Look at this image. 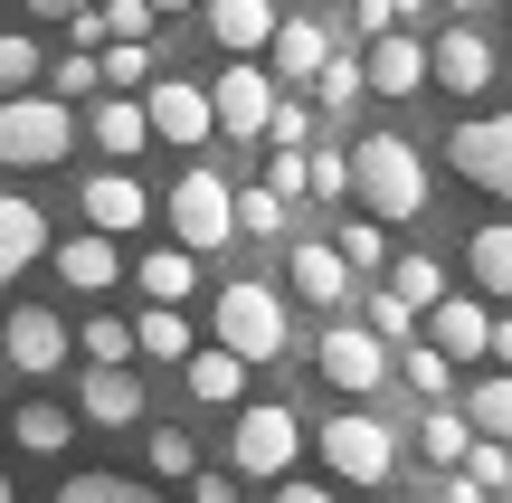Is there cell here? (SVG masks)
<instances>
[{
  "mask_svg": "<svg viewBox=\"0 0 512 503\" xmlns=\"http://www.w3.org/2000/svg\"><path fill=\"white\" fill-rule=\"evenodd\" d=\"M351 200H361V219H418L427 209V162L408 133H361L351 143Z\"/></svg>",
  "mask_w": 512,
  "mask_h": 503,
  "instance_id": "1",
  "label": "cell"
},
{
  "mask_svg": "<svg viewBox=\"0 0 512 503\" xmlns=\"http://www.w3.org/2000/svg\"><path fill=\"white\" fill-rule=\"evenodd\" d=\"M67 152H76V105H57L48 86L0 105V162L10 171H48V162H67Z\"/></svg>",
  "mask_w": 512,
  "mask_h": 503,
  "instance_id": "2",
  "label": "cell"
},
{
  "mask_svg": "<svg viewBox=\"0 0 512 503\" xmlns=\"http://www.w3.org/2000/svg\"><path fill=\"white\" fill-rule=\"evenodd\" d=\"M162 219H171V247L209 257V247H228V238H238V190H228L209 162H190L181 181H171V209H162Z\"/></svg>",
  "mask_w": 512,
  "mask_h": 503,
  "instance_id": "3",
  "label": "cell"
},
{
  "mask_svg": "<svg viewBox=\"0 0 512 503\" xmlns=\"http://www.w3.org/2000/svg\"><path fill=\"white\" fill-rule=\"evenodd\" d=\"M219 352H238V361H285L294 352V323H285V295L275 285H228L219 295Z\"/></svg>",
  "mask_w": 512,
  "mask_h": 503,
  "instance_id": "4",
  "label": "cell"
},
{
  "mask_svg": "<svg viewBox=\"0 0 512 503\" xmlns=\"http://www.w3.org/2000/svg\"><path fill=\"white\" fill-rule=\"evenodd\" d=\"M313 447H323V466L342 475V485H389V466H399V428H380L370 409H342L313 428Z\"/></svg>",
  "mask_w": 512,
  "mask_h": 503,
  "instance_id": "5",
  "label": "cell"
},
{
  "mask_svg": "<svg viewBox=\"0 0 512 503\" xmlns=\"http://www.w3.org/2000/svg\"><path fill=\"white\" fill-rule=\"evenodd\" d=\"M294 456H304V418H294L285 399L238 409V437H228V466H238V475H275V485H285Z\"/></svg>",
  "mask_w": 512,
  "mask_h": 503,
  "instance_id": "6",
  "label": "cell"
},
{
  "mask_svg": "<svg viewBox=\"0 0 512 503\" xmlns=\"http://www.w3.org/2000/svg\"><path fill=\"white\" fill-rule=\"evenodd\" d=\"M275 76H266V57H228L219 76H209V114H219V133L228 143H266V114H275Z\"/></svg>",
  "mask_w": 512,
  "mask_h": 503,
  "instance_id": "7",
  "label": "cell"
},
{
  "mask_svg": "<svg viewBox=\"0 0 512 503\" xmlns=\"http://www.w3.org/2000/svg\"><path fill=\"white\" fill-rule=\"evenodd\" d=\"M446 162L484 190V200H512V114H465L446 133Z\"/></svg>",
  "mask_w": 512,
  "mask_h": 503,
  "instance_id": "8",
  "label": "cell"
},
{
  "mask_svg": "<svg viewBox=\"0 0 512 503\" xmlns=\"http://www.w3.org/2000/svg\"><path fill=\"white\" fill-rule=\"evenodd\" d=\"M313 371H323L332 390H380L389 380V342L370 333V323H332V333L313 342Z\"/></svg>",
  "mask_w": 512,
  "mask_h": 503,
  "instance_id": "9",
  "label": "cell"
},
{
  "mask_svg": "<svg viewBox=\"0 0 512 503\" xmlns=\"http://www.w3.org/2000/svg\"><path fill=\"white\" fill-rule=\"evenodd\" d=\"M143 114H152V133H162V143H181V152H200L209 133H219V114H209V86H181V76H162V86L143 95Z\"/></svg>",
  "mask_w": 512,
  "mask_h": 503,
  "instance_id": "10",
  "label": "cell"
},
{
  "mask_svg": "<svg viewBox=\"0 0 512 503\" xmlns=\"http://www.w3.org/2000/svg\"><path fill=\"white\" fill-rule=\"evenodd\" d=\"M427 86H446V95H484L494 86V48H484L475 29H446V38H427Z\"/></svg>",
  "mask_w": 512,
  "mask_h": 503,
  "instance_id": "11",
  "label": "cell"
},
{
  "mask_svg": "<svg viewBox=\"0 0 512 503\" xmlns=\"http://www.w3.org/2000/svg\"><path fill=\"white\" fill-rule=\"evenodd\" d=\"M0 361H10V371H29V380H48L57 361H67V323H57L48 304H19L10 333H0Z\"/></svg>",
  "mask_w": 512,
  "mask_h": 503,
  "instance_id": "12",
  "label": "cell"
},
{
  "mask_svg": "<svg viewBox=\"0 0 512 503\" xmlns=\"http://www.w3.org/2000/svg\"><path fill=\"white\" fill-rule=\"evenodd\" d=\"M323 67H332V29L285 10V19H275V48H266V76H275V86H313Z\"/></svg>",
  "mask_w": 512,
  "mask_h": 503,
  "instance_id": "13",
  "label": "cell"
},
{
  "mask_svg": "<svg viewBox=\"0 0 512 503\" xmlns=\"http://www.w3.org/2000/svg\"><path fill=\"white\" fill-rule=\"evenodd\" d=\"M285 285L313 304V314H332V304L351 295V266H342V247H332V238H294V257H285Z\"/></svg>",
  "mask_w": 512,
  "mask_h": 503,
  "instance_id": "14",
  "label": "cell"
},
{
  "mask_svg": "<svg viewBox=\"0 0 512 503\" xmlns=\"http://www.w3.org/2000/svg\"><path fill=\"white\" fill-rule=\"evenodd\" d=\"M143 219H152V200H143L133 171H95V181H86V228H95V238H133Z\"/></svg>",
  "mask_w": 512,
  "mask_h": 503,
  "instance_id": "15",
  "label": "cell"
},
{
  "mask_svg": "<svg viewBox=\"0 0 512 503\" xmlns=\"http://www.w3.org/2000/svg\"><path fill=\"white\" fill-rule=\"evenodd\" d=\"M427 342L465 371V361H484V342H494V314H484L475 295H446V304H427Z\"/></svg>",
  "mask_w": 512,
  "mask_h": 503,
  "instance_id": "16",
  "label": "cell"
},
{
  "mask_svg": "<svg viewBox=\"0 0 512 503\" xmlns=\"http://www.w3.org/2000/svg\"><path fill=\"white\" fill-rule=\"evenodd\" d=\"M209 38H219V48L228 57H266L275 48V19H285V10H275V0H209Z\"/></svg>",
  "mask_w": 512,
  "mask_h": 503,
  "instance_id": "17",
  "label": "cell"
},
{
  "mask_svg": "<svg viewBox=\"0 0 512 503\" xmlns=\"http://www.w3.org/2000/svg\"><path fill=\"white\" fill-rule=\"evenodd\" d=\"M361 76H370V95H418L427 86V38H370V57H361Z\"/></svg>",
  "mask_w": 512,
  "mask_h": 503,
  "instance_id": "18",
  "label": "cell"
},
{
  "mask_svg": "<svg viewBox=\"0 0 512 503\" xmlns=\"http://www.w3.org/2000/svg\"><path fill=\"white\" fill-rule=\"evenodd\" d=\"M29 257H48V219H38V200L0 190V285H10Z\"/></svg>",
  "mask_w": 512,
  "mask_h": 503,
  "instance_id": "19",
  "label": "cell"
},
{
  "mask_svg": "<svg viewBox=\"0 0 512 503\" xmlns=\"http://www.w3.org/2000/svg\"><path fill=\"white\" fill-rule=\"evenodd\" d=\"M57 276H67L76 295H105V285L124 276V257H114V238H95V228H86V238H57Z\"/></svg>",
  "mask_w": 512,
  "mask_h": 503,
  "instance_id": "20",
  "label": "cell"
},
{
  "mask_svg": "<svg viewBox=\"0 0 512 503\" xmlns=\"http://www.w3.org/2000/svg\"><path fill=\"white\" fill-rule=\"evenodd\" d=\"M86 133H95V152H114V162H133V152L152 143V114L133 105V95H105V105L86 114Z\"/></svg>",
  "mask_w": 512,
  "mask_h": 503,
  "instance_id": "21",
  "label": "cell"
},
{
  "mask_svg": "<svg viewBox=\"0 0 512 503\" xmlns=\"http://www.w3.org/2000/svg\"><path fill=\"white\" fill-rule=\"evenodd\" d=\"M465 276H475V295H512V219L465 238Z\"/></svg>",
  "mask_w": 512,
  "mask_h": 503,
  "instance_id": "22",
  "label": "cell"
},
{
  "mask_svg": "<svg viewBox=\"0 0 512 503\" xmlns=\"http://www.w3.org/2000/svg\"><path fill=\"white\" fill-rule=\"evenodd\" d=\"M133 285H143L152 304H190V285H200V257H190V247H152V257L133 266Z\"/></svg>",
  "mask_w": 512,
  "mask_h": 503,
  "instance_id": "23",
  "label": "cell"
},
{
  "mask_svg": "<svg viewBox=\"0 0 512 503\" xmlns=\"http://www.w3.org/2000/svg\"><path fill=\"white\" fill-rule=\"evenodd\" d=\"M86 418L95 428H133L143 418V380L133 371H86Z\"/></svg>",
  "mask_w": 512,
  "mask_h": 503,
  "instance_id": "24",
  "label": "cell"
},
{
  "mask_svg": "<svg viewBox=\"0 0 512 503\" xmlns=\"http://www.w3.org/2000/svg\"><path fill=\"white\" fill-rule=\"evenodd\" d=\"M465 428L494 437V447H512V371H494V380H475V390H465Z\"/></svg>",
  "mask_w": 512,
  "mask_h": 503,
  "instance_id": "25",
  "label": "cell"
},
{
  "mask_svg": "<svg viewBox=\"0 0 512 503\" xmlns=\"http://www.w3.org/2000/svg\"><path fill=\"white\" fill-rule=\"evenodd\" d=\"M238 390H247V361H238V352H190V399L238 409Z\"/></svg>",
  "mask_w": 512,
  "mask_h": 503,
  "instance_id": "26",
  "label": "cell"
},
{
  "mask_svg": "<svg viewBox=\"0 0 512 503\" xmlns=\"http://www.w3.org/2000/svg\"><path fill=\"white\" fill-rule=\"evenodd\" d=\"M10 437H19V447H29V456H57V447H67V437H76V418L57 409V399H29V409L10 418Z\"/></svg>",
  "mask_w": 512,
  "mask_h": 503,
  "instance_id": "27",
  "label": "cell"
},
{
  "mask_svg": "<svg viewBox=\"0 0 512 503\" xmlns=\"http://www.w3.org/2000/svg\"><path fill=\"white\" fill-rule=\"evenodd\" d=\"M389 295H399V304H418V314H427V304H446L456 285H446V266H437V257H399V266H389Z\"/></svg>",
  "mask_w": 512,
  "mask_h": 503,
  "instance_id": "28",
  "label": "cell"
},
{
  "mask_svg": "<svg viewBox=\"0 0 512 503\" xmlns=\"http://www.w3.org/2000/svg\"><path fill=\"white\" fill-rule=\"evenodd\" d=\"M133 352H143V361H190V323L171 314V304H152V314L133 323Z\"/></svg>",
  "mask_w": 512,
  "mask_h": 503,
  "instance_id": "29",
  "label": "cell"
},
{
  "mask_svg": "<svg viewBox=\"0 0 512 503\" xmlns=\"http://www.w3.org/2000/svg\"><path fill=\"white\" fill-rule=\"evenodd\" d=\"M95 67H105V86H152L162 48H152V38H105V57H95Z\"/></svg>",
  "mask_w": 512,
  "mask_h": 503,
  "instance_id": "30",
  "label": "cell"
},
{
  "mask_svg": "<svg viewBox=\"0 0 512 503\" xmlns=\"http://www.w3.org/2000/svg\"><path fill=\"white\" fill-rule=\"evenodd\" d=\"M465 447H475V428H465L456 409H427V428H418V456H427V466H465Z\"/></svg>",
  "mask_w": 512,
  "mask_h": 503,
  "instance_id": "31",
  "label": "cell"
},
{
  "mask_svg": "<svg viewBox=\"0 0 512 503\" xmlns=\"http://www.w3.org/2000/svg\"><path fill=\"white\" fill-rule=\"evenodd\" d=\"M38 38H19V29H0V105H10V95H38Z\"/></svg>",
  "mask_w": 512,
  "mask_h": 503,
  "instance_id": "32",
  "label": "cell"
},
{
  "mask_svg": "<svg viewBox=\"0 0 512 503\" xmlns=\"http://www.w3.org/2000/svg\"><path fill=\"white\" fill-rule=\"evenodd\" d=\"M57 503H162L152 485H133V475H67Z\"/></svg>",
  "mask_w": 512,
  "mask_h": 503,
  "instance_id": "33",
  "label": "cell"
},
{
  "mask_svg": "<svg viewBox=\"0 0 512 503\" xmlns=\"http://www.w3.org/2000/svg\"><path fill=\"white\" fill-rule=\"evenodd\" d=\"M399 380H408V390H427V399H437V409H446V399H456V361H446L437 342H418V352L399 361Z\"/></svg>",
  "mask_w": 512,
  "mask_h": 503,
  "instance_id": "34",
  "label": "cell"
},
{
  "mask_svg": "<svg viewBox=\"0 0 512 503\" xmlns=\"http://www.w3.org/2000/svg\"><path fill=\"white\" fill-rule=\"evenodd\" d=\"M332 247H342V266H351V276H380V266H389V228H380V219H351Z\"/></svg>",
  "mask_w": 512,
  "mask_h": 503,
  "instance_id": "35",
  "label": "cell"
},
{
  "mask_svg": "<svg viewBox=\"0 0 512 503\" xmlns=\"http://www.w3.org/2000/svg\"><path fill=\"white\" fill-rule=\"evenodd\" d=\"M86 361H95V371H133V323L86 314Z\"/></svg>",
  "mask_w": 512,
  "mask_h": 503,
  "instance_id": "36",
  "label": "cell"
},
{
  "mask_svg": "<svg viewBox=\"0 0 512 503\" xmlns=\"http://www.w3.org/2000/svg\"><path fill=\"white\" fill-rule=\"evenodd\" d=\"M361 86H370V76H361V57H342V48H332V67L313 76V105H323V114H342V105H351Z\"/></svg>",
  "mask_w": 512,
  "mask_h": 503,
  "instance_id": "37",
  "label": "cell"
},
{
  "mask_svg": "<svg viewBox=\"0 0 512 503\" xmlns=\"http://www.w3.org/2000/svg\"><path fill=\"white\" fill-rule=\"evenodd\" d=\"M95 86H105V67H95L86 48H67V57L48 67V95H57V105H76V95H95Z\"/></svg>",
  "mask_w": 512,
  "mask_h": 503,
  "instance_id": "38",
  "label": "cell"
},
{
  "mask_svg": "<svg viewBox=\"0 0 512 503\" xmlns=\"http://www.w3.org/2000/svg\"><path fill=\"white\" fill-rule=\"evenodd\" d=\"M266 143H275V152H313V105L275 95V114H266Z\"/></svg>",
  "mask_w": 512,
  "mask_h": 503,
  "instance_id": "39",
  "label": "cell"
},
{
  "mask_svg": "<svg viewBox=\"0 0 512 503\" xmlns=\"http://www.w3.org/2000/svg\"><path fill=\"white\" fill-rule=\"evenodd\" d=\"M418 323H427V314H418V304H399V295H389V285H380V295H370V333H380L389 352H399V342L418 333Z\"/></svg>",
  "mask_w": 512,
  "mask_h": 503,
  "instance_id": "40",
  "label": "cell"
},
{
  "mask_svg": "<svg viewBox=\"0 0 512 503\" xmlns=\"http://www.w3.org/2000/svg\"><path fill=\"white\" fill-rule=\"evenodd\" d=\"M285 209H294V200H275L266 181H256V190H238V228H247V238H275V228H285Z\"/></svg>",
  "mask_w": 512,
  "mask_h": 503,
  "instance_id": "41",
  "label": "cell"
},
{
  "mask_svg": "<svg viewBox=\"0 0 512 503\" xmlns=\"http://www.w3.org/2000/svg\"><path fill=\"white\" fill-rule=\"evenodd\" d=\"M152 466L162 475H200V437L190 428H152Z\"/></svg>",
  "mask_w": 512,
  "mask_h": 503,
  "instance_id": "42",
  "label": "cell"
},
{
  "mask_svg": "<svg viewBox=\"0 0 512 503\" xmlns=\"http://www.w3.org/2000/svg\"><path fill=\"white\" fill-rule=\"evenodd\" d=\"M465 475H475L484 494H503V485H512V447H494V437H475V447H465Z\"/></svg>",
  "mask_w": 512,
  "mask_h": 503,
  "instance_id": "43",
  "label": "cell"
},
{
  "mask_svg": "<svg viewBox=\"0 0 512 503\" xmlns=\"http://www.w3.org/2000/svg\"><path fill=\"white\" fill-rule=\"evenodd\" d=\"M266 190H275V200H313V162H304V152H275V162H266Z\"/></svg>",
  "mask_w": 512,
  "mask_h": 503,
  "instance_id": "44",
  "label": "cell"
},
{
  "mask_svg": "<svg viewBox=\"0 0 512 503\" xmlns=\"http://www.w3.org/2000/svg\"><path fill=\"white\" fill-rule=\"evenodd\" d=\"M95 10H105V38H152V0H95Z\"/></svg>",
  "mask_w": 512,
  "mask_h": 503,
  "instance_id": "45",
  "label": "cell"
},
{
  "mask_svg": "<svg viewBox=\"0 0 512 503\" xmlns=\"http://www.w3.org/2000/svg\"><path fill=\"white\" fill-rule=\"evenodd\" d=\"M313 162V200H351V152H304Z\"/></svg>",
  "mask_w": 512,
  "mask_h": 503,
  "instance_id": "46",
  "label": "cell"
},
{
  "mask_svg": "<svg viewBox=\"0 0 512 503\" xmlns=\"http://www.w3.org/2000/svg\"><path fill=\"white\" fill-rule=\"evenodd\" d=\"M190 503H238V475H228V466H200V475H190Z\"/></svg>",
  "mask_w": 512,
  "mask_h": 503,
  "instance_id": "47",
  "label": "cell"
},
{
  "mask_svg": "<svg viewBox=\"0 0 512 503\" xmlns=\"http://www.w3.org/2000/svg\"><path fill=\"white\" fill-rule=\"evenodd\" d=\"M437 503H494V494H484L475 475H446V494H437Z\"/></svg>",
  "mask_w": 512,
  "mask_h": 503,
  "instance_id": "48",
  "label": "cell"
},
{
  "mask_svg": "<svg viewBox=\"0 0 512 503\" xmlns=\"http://www.w3.org/2000/svg\"><path fill=\"white\" fill-rule=\"evenodd\" d=\"M484 361H494V371H512V314L494 323V342H484Z\"/></svg>",
  "mask_w": 512,
  "mask_h": 503,
  "instance_id": "49",
  "label": "cell"
},
{
  "mask_svg": "<svg viewBox=\"0 0 512 503\" xmlns=\"http://www.w3.org/2000/svg\"><path fill=\"white\" fill-rule=\"evenodd\" d=\"M38 19H76V10H95V0H29Z\"/></svg>",
  "mask_w": 512,
  "mask_h": 503,
  "instance_id": "50",
  "label": "cell"
},
{
  "mask_svg": "<svg viewBox=\"0 0 512 503\" xmlns=\"http://www.w3.org/2000/svg\"><path fill=\"white\" fill-rule=\"evenodd\" d=\"M275 503H332L323 485H275Z\"/></svg>",
  "mask_w": 512,
  "mask_h": 503,
  "instance_id": "51",
  "label": "cell"
},
{
  "mask_svg": "<svg viewBox=\"0 0 512 503\" xmlns=\"http://www.w3.org/2000/svg\"><path fill=\"white\" fill-rule=\"evenodd\" d=\"M152 10H209V0H152Z\"/></svg>",
  "mask_w": 512,
  "mask_h": 503,
  "instance_id": "52",
  "label": "cell"
},
{
  "mask_svg": "<svg viewBox=\"0 0 512 503\" xmlns=\"http://www.w3.org/2000/svg\"><path fill=\"white\" fill-rule=\"evenodd\" d=\"M399 10H427V0H389V19H399Z\"/></svg>",
  "mask_w": 512,
  "mask_h": 503,
  "instance_id": "53",
  "label": "cell"
},
{
  "mask_svg": "<svg viewBox=\"0 0 512 503\" xmlns=\"http://www.w3.org/2000/svg\"><path fill=\"white\" fill-rule=\"evenodd\" d=\"M0 503H10V466H0Z\"/></svg>",
  "mask_w": 512,
  "mask_h": 503,
  "instance_id": "54",
  "label": "cell"
},
{
  "mask_svg": "<svg viewBox=\"0 0 512 503\" xmlns=\"http://www.w3.org/2000/svg\"><path fill=\"white\" fill-rule=\"evenodd\" d=\"M399 503H437V494H399Z\"/></svg>",
  "mask_w": 512,
  "mask_h": 503,
  "instance_id": "55",
  "label": "cell"
},
{
  "mask_svg": "<svg viewBox=\"0 0 512 503\" xmlns=\"http://www.w3.org/2000/svg\"><path fill=\"white\" fill-rule=\"evenodd\" d=\"M456 10H484V0H456Z\"/></svg>",
  "mask_w": 512,
  "mask_h": 503,
  "instance_id": "56",
  "label": "cell"
},
{
  "mask_svg": "<svg viewBox=\"0 0 512 503\" xmlns=\"http://www.w3.org/2000/svg\"><path fill=\"white\" fill-rule=\"evenodd\" d=\"M342 10H361V0H342Z\"/></svg>",
  "mask_w": 512,
  "mask_h": 503,
  "instance_id": "57",
  "label": "cell"
},
{
  "mask_svg": "<svg viewBox=\"0 0 512 503\" xmlns=\"http://www.w3.org/2000/svg\"><path fill=\"white\" fill-rule=\"evenodd\" d=\"M494 503H512V494H494Z\"/></svg>",
  "mask_w": 512,
  "mask_h": 503,
  "instance_id": "58",
  "label": "cell"
}]
</instances>
